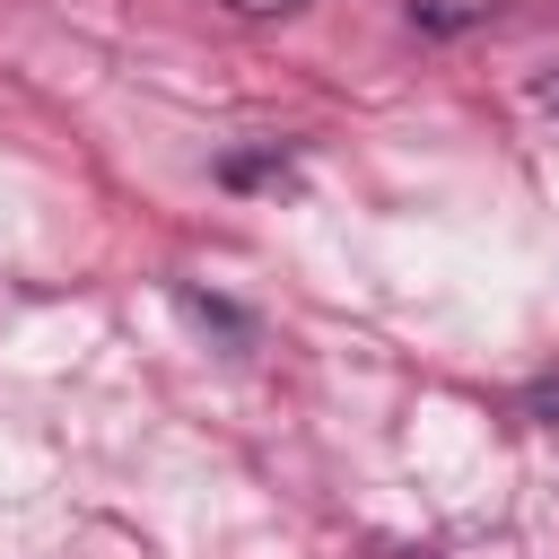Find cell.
Returning <instances> with one entry per match:
<instances>
[{"mask_svg":"<svg viewBox=\"0 0 559 559\" xmlns=\"http://www.w3.org/2000/svg\"><path fill=\"white\" fill-rule=\"evenodd\" d=\"M498 0H411V26L419 35H463V26H489Z\"/></svg>","mask_w":559,"mask_h":559,"instance_id":"1","label":"cell"},{"mask_svg":"<svg viewBox=\"0 0 559 559\" xmlns=\"http://www.w3.org/2000/svg\"><path fill=\"white\" fill-rule=\"evenodd\" d=\"M227 9H245V17H280V9H297V0H227Z\"/></svg>","mask_w":559,"mask_h":559,"instance_id":"2","label":"cell"},{"mask_svg":"<svg viewBox=\"0 0 559 559\" xmlns=\"http://www.w3.org/2000/svg\"><path fill=\"white\" fill-rule=\"evenodd\" d=\"M542 96H550V114H559V70H550V87H542Z\"/></svg>","mask_w":559,"mask_h":559,"instance_id":"3","label":"cell"}]
</instances>
